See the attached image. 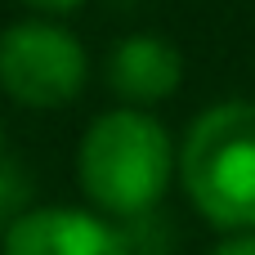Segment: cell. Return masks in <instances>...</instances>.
<instances>
[{"label":"cell","mask_w":255,"mask_h":255,"mask_svg":"<svg viewBox=\"0 0 255 255\" xmlns=\"http://www.w3.org/2000/svg\"><path fill=\"white\" fill-rule=\"evenodd\" d=\"M170 170H175L170 134L161 130V121L134 108H117L90 121L76 148V179L85 197L117 220L161 206Z\"/></svg>","instance_id":"obj_1"},{"label":"cell","mask_w":255,"mask_h":255,"mask_svg":"<svg viewBox=\"0 0 255 255\" xmlns=\"http://www.w3.org/2000/svg\"><path fill=\"white\" fill-rule=\"evenodd\" d=\"M179 179L206 224L255 229V103H215L193 121Z\"/></svg>","instance_id":"obj_2"},{"label":"cell","mask_w":255,"mask_h":255,"mask_svg":"<svg viewBox=\"0 0 255 255\" xmlns=\"http://www.w3.org/2000/svg\"><path fill=\"white\" fill-rule=\"evenodd\" d=\"M85 85V49L54 22H13L0 31V90L27 108H63Z\"/></svg>","instance_id":"obj_3"},{"label":"cell","mask_w":255,"mask_h":255,"mask_svg":"<svg viewBox=\"0 0 255 255\" xmlns=\"http://www.w3.org/2000/svg\"><path fill=\"white\" fill-rule=\"evenodd\" d=\"M0 255H121V238L99 215L72 206H45V211H22L4 229Z\"/></svg>","instance_id":"obj_4"},{"label":"cell","mask_w":255,"mask_h":255,"mask_svg":"<svg viewBox=\"0 0 255 255\" xmlns=\"http://www.w3.org/2000/svg\"><path fill=\"white\" fill-rule=\"evenodd\" d=\"M184 81V54L152 31H134L108 54V85L130 103H161Z\"/></svg>","instance_id":"obj_5"},{"label":"cell","mask_w":255,"mask_h":255,"mask_svg":"<svg viewBox=\"0 0 255 255\" xmlns=\"http://www.w3.org/2000/svg\"><path fill=\"white\" fill-rule=\"evenodd\" d=\"M121 255H175V220L161 215L157 206L126 215V229H117Z\"/></svg>","instance_id":"obj_6"},{"label":"cell","mask_w":255,"mask_h":255,"mask_svg":"<svg viewBox=\"0 0 255 255\" xmlns=\"http://www.w3.org/2000/svg\"><path fill=\"white\" fill-rule=\"evenodd\" d=\"M27 202H31V179H27V170H22L18 161H4V157H0V233L27 211Z\"/></svg>","instance_id":"obj_7"},{"label":"cell","mask_w":255,"mask_h":255,"mask_svg":"<svg viewBox=\"0 0 255 255\" xmlns=\"http://www.w3.org/2000/svg\"><path fill=\"white\" fill-rule=\"evenodd\" d=\"M211 255H255V233L251 229H238L233 238H224Z\"/></svg>","instance_id":"obj_8"},{"label":"cell","mask_w":255,"mask_h":255,"mask_svg":"<svg viewBox=\"0 0 255 255\" xmlns=\"http://www.w3.org/2000/svg\"><path fill=\"white\" fill-rule=\"evenodd\" d=\"M27 9H36V13H72L76 4H85V0H22Z\"/></svg>","instance_id":"obj_9"},{"label":"cell","mask_w":255,"mask_h":255,"mask_svg":"<svg viewBox=\"0 0 255 255\" xmlns=\"http://www.w3.org/2000/svg\"><path fill=\"white\" fill-rule=\"evenodd\" d=\"M0 148H4V134H0Z\"/></svg>","instance_id":"obj_10"}]
</instances>
